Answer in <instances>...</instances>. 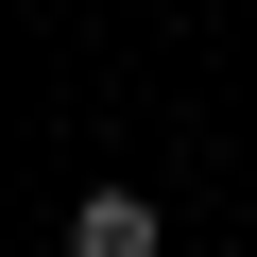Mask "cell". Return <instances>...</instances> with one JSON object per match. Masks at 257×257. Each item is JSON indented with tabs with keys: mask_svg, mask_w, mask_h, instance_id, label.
I'll list each match as a JSON object with an SVG mask.
<instances>
[{
	"mask_svg": "<svg viewBox=\"0 0 257 257\" xmlns=\"http://www.w3.org/2000/svg\"><path fill=\"white\" fill-rule=\"evenodd\" d=\"M52 257H172V206H155V189H120V172H103V189L69 206V240H52Z\"/></svg>",
	"mask_w": 257,
	"mask_h": 257,
	"instance_id": "1",
	"label": "cell"
}]
</instances>
